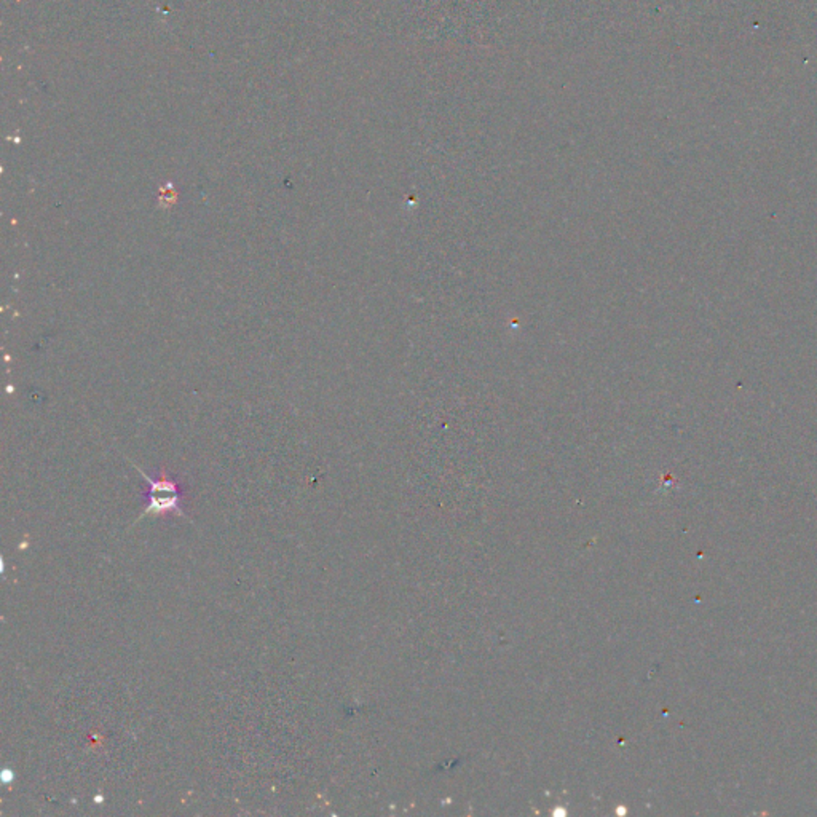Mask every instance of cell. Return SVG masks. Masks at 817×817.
Masks as SVG:
<instances>
[{
    "label": "cell",
    "mask_w": 817,
    "mask_h": 817,
    "mask_svg": "<svg viewBox=\"0 0 817 817\" xmlns=\"http://www.w3.org/2000/svg\"><path fill=\"white\" fill-rule=\"evenodd\" d=\"M135 468L149 484V490L146 493L147 507L139 516V519L146 516H166V514L185 516L183 509V489L176 480H173L165 471L158 478H150L139 466Z\"/></svg>",
    "instance_id": "6da1fadb"
}]
</instances>
